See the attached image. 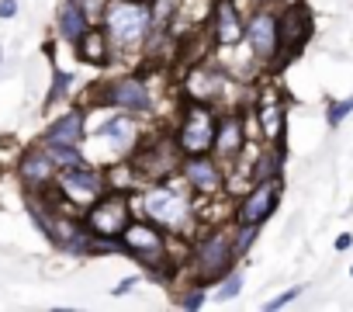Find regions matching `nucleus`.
<instances>
[{
	"mask_svg": "<svg viewBox=\"0 0 353 312\" xmlns=\"http://www.w3.org/2000/svg\"><path fill=\"white\" fill-rule=\"evenodd\" d=\"M246 21L236 8V0H215L212 4V39L219 49H236L243 42Z\"/></svg>",
	"mask_w": 353,
	"mask_h": 312,
	"instance_id": "obj_14",
	"label": "nucleus"
},
{
	"mask_svg": "<svg viewBox=\"0 0 353 312\" xmlns=\"http://www.w3.org/2000/svg\"><path fill=\"white\" fill-rule=\"evenodd\" d=\"M256 118H260L263 139H267V142H281V135H284V101H281L274 90H267V94L256 101Z\"/></svg>",
	"mask_w": 353,
	"mask_h": 312,
	"instance_id": "obj_17",
	"label": "nucleus"
},
{
	"mask_svg": "<svg viewBox=\"0 0 353 312\" xmlns=\"http://www.w3.org/2000/svg\"><path fill=\"white\" fill-rule=\"evenodd\" d=\"M243 42L250 46V52H253L260 63H274V59H277V14L267 11V8H260V11L246 21Z\"/></svg>",
	"mask_w": 353,
	"mask_h": 312,
	"instance_id": "obj_11",
	"label": "nucleus"
},
{
	"mask_svg": "<svg viewBox=\"0 0 353 312\" xmlns=\"http://www.w3.org/2000/svg\"><path fill=\"white\" fill-rule=\"evenodd\" d=\"M142 212H145L149 222H156V226H163V229H170V233L184 229V226L191 222V215H194L191 202H188L181 191L166 188V184H156V188L145 191V198H142Z\"/></svg>",
	"mask_w": 353,
	"mask_h": 312,
	"instance_id": "obj_6",
	"label": "nucleus"
},
{
	"mask_svg": "<svg viewBox=\"0 0 353 312\" xmlns=\"http://www.w3.org/2000/svg\"><path fill=\"white\" fill-rule=\"evenodd\" d=\"M215 125H219V115L208 108V101H191L184 108L181 125H176V146H181V153L184 156L208 153L215 142Z\"/></svg>",
	"mask_w": 353,
	"mask_h": 312,
	"instance_id": "obj_5",
	"label": "nucleus"
},
{
	"mask_svg": "<svg viewBox=\"0 0 353 312\" xmlns=\"http://www.w3.org/2000/svg\"><path fill=\"white\" fill-rule=\"evenodd\" d=\"M281 167H284V146H270L263 153H256V167H250V181H274L281 177Z\"/></svg>",
	"mask_w": 353,
	"mask_h": 312,
	"instance_id": "obj_21",
	"label": "nucleus"
},
{
	"mask_svg": "<svg viewBox=\"0 0 353 312\" xmlns=\"http://www.w3.org/2000/svg\"><path fill=\"white\" fill-rule=\"evenodd\" d=\"M42 149L49 153V160L56 164V170H66V167H77V164H83V153H80V146H63V142H42Z\"/></svg>",
	"mask_w": 353,
	"mask_h": 312,
	"instance_id": "obj_22",
	"label": "nucleus"
},
{
	"mask_svg": "<svg viewBox=\"0 0 353 312\" xmlns=\"http://www.w3.org/2000/svg\"><path fill=\"white\" fill-rule=\"evenodd\" d=\"M181 174H184V181H188V188L194 195H215L225 184V174H222L219 160L208 156V153L184 156V160H181Z\"/></svg>",
	"mask_w": 353,
	"mask_h": 312,
	"instance_id": "obj_12",
	"label": "nucleus"
},
{
	"mask_svg": "<svg viewBox=\"0 0 353 312\" xmlns=\"http://www.w3.org/2000/svg\"><path fill=\"white\" fill-rule=\"evenodd\" d=\"M239 288H243V271H236V267H229L222 277H219V298H236L239 295Z\"/></svg>",
	"mask_w": 353,
	"mask_h": 312,
	"instance_id": "obj_24",
	"label": "nucleus"
},
{
	"mask_svg": "<svg viewBox=\"0 0 353 312\" xmlns=\"http://www.w3.org/2000/svg\"><path fill=\"white\" fill-rule=\"evenodd\" d=\"M132 202H128V195L125 191H104L90 208H87V215H83V222H87V229L94 233V236H121V229L132 222V208H128Z\"/></svg>",
	"mask_w": 353,
	"mask_h": 312,
	"instance_id": "obj_7",
	"label": "nucleus"
},
{
	"mask_svg": "<svg viewBox=\"0 0 353 312\" xmlns=\"http://www.w3.org/2000/svg\"><path fill=\"white\" fill-rule=\"evenodd\" d=\"M101 139H111V146L114 149H132V142H135V121L128 118V115H111L108 121H101V128H94Z\"/></svg>",
	"mask_w": 353,
	"mask_h": 312,
	"instance_id": "obj_20",
	"label": "nucleus"
},
{
	"mask_svg": "<svg viewBox=\"0 0 353 312\" xmlns=\"http://www.w3.org/2000/svg\"><path fill=\"white\" fill-rule=\"evenodd\" d=\"M135 284H139V277H125V281L114 288V295H128V288H135Z\"/></svg>",
	"mask_w": 353,
	"mask_h": 312,
	"instance_id": "obj_31",
	"label": "nucleus"
},
{
	"mask_svg": "<svg viewBox=\"0 0 353 312\" xmlns=\"http://www.w3.org/2000/svg\"><path fill=\"white\" fill-rule=\"evenodd\" d=\"M73 4H77L94 25H101V14H104V4H108V0H73Z\"/></svg>",
	"mask_w": 353,
	"mask_h": 312,
	"instance_id": "obj_26",
	"label": "nucleus"
},
{
	"mask_svg": "<svg viewBox=\"0 0 353 312\" xmlns=\"http://www.w3.org/2000/svg\"><path fill=\"white\" fill-rule=\"evenodd\" d=\"M77 56L83 63H90V66H104L111 59V39H108L104 25H90L83 32V39L77 42Z\"/></svg>",
	"mask_w": 353,
	"mask_h": 312,
	"instance_id": "obj_18",
	"label": "nucleus"
},
{
	"mask_svg": "<svg viewBox=\"0 0 353 312\" xmlns=\"http://www.w3.org/2000/svg\"><path fill=\"white\" fill-rule=\"evenodd\" d=\"M121 246H125V253L142 260L156 277H163L170 271V236H163V229L156 222H128L121 229Z\"/></svg>",
	"mask_w": 353,
	"mask_h": 312,
	"instance_id": "obj_2",
	"label": "nucleus"
},
{
	"mask_svg": "<svg viewBox=\"0 0 353 312\" xmlns=\"http://www.w3.org/2000/svg\"><path fill=\"white\" fill-rule=\"evenodd\" d=\"M145 4H152V0H145Z\"/></svg>",
	"mask_w": 353,
	"mask_h": 312,
	"instance_id": "obj_34",
	"label": "nucleus"
},
{
	"mask_svg": "<svg viewBox=\"0 0 353 312\" xmlns=\"http://www.w3.org/2000/svg\"><path fill=\"white\" fill-rule=\"evenodd\" d=\"M277 202H281V177H274V181H256V184L243 195V202H239V208H236V222L263 226V222L270 219V212L277 208Z\"/></svg>",
	"mask_w": 353,
	"mask_h": 312,
	"instance_id": "obj_10",
	"label": "nucleus"
},
{
	"mask_svg": "<svg viewBox=\"0 0 353 312\" xmlns=\"http://www.w3.org/2000/svg\"><path fill=\"white\" fill-rule=\"evenodd\" d=\"M350 246H353V236H350V233H343V236L336 240V250H350Z\"/></svg>",
	"mask_w": 353,
	"mask_h": 312,
	"instance_id": "obj_32",
	"label": "nucleus"
},
{
	"mask_svg": "<svg viewBox=\"0 0 353 312\" xmlns=\"http://www.w3.org/2000/svg\"><path fill=\"white\" fill-rule=\"evenodd\" d=\"M212 149H215V160H222V164H236L239 156L246 153V121H243L239 111L219 118Z\"/></svg>",
	"mask_w": 353,
	"mask_h": 312,
	"instance_id": "obj_13",
	"label": "nucleus"
},
{
	"mask_svg": "<svg viewBox=\"0 0 353 312\" xmlns=\"http://www.w3.org/2000/svg\"><path fill=\"white\" fill-rule=\"evenodd\" d=\"M256 229H260V226L236 222V233H232V250H236V257H243V253L253 246V240H256Z\"/></svg>",
	"mask_w": 353,
	"mask_h": 312,
	"instance_id": "obj_23",
	"label": "nucleus"
},
{
	"mask_svg": "<svg viewBox=\"0 0 353 312\" xmlns=\"http://www.w3.org/2000/svg\"><path fill=\"white\" fill-rule=\"evenodd\" d=\"M70 84H73V77L63 73V70H56V80H52V90H49V101H63L66 90H70Z\"/></svg>",
	"mask_w": 353,
	"mask_h": 312,
	"instance_id": "obj_27",
	"label": "nucleus"
},
{
	"mask_svg": "<svg viewBox=\"0 0 353 312\" xmlns=\"http://www.w3.org/2000/svg\"><path fill=\"white\" fill-rule=\"evenodd\" d=\"M350 274H353V267H350Z\"/></svg>",
	"mask_w": 353,
	"mask_h": 312,
	"instance_id": "obj_35",
	"label": "nucleus"
},
{
	"mask_svg": "<svg viewBox=\"0 0 353 312\" xmlns=\"http://www.w3.org/2000/svg\"><path fill=\"white\" fill-rule=\"evenodd\" d=\"M301 291H305V288H288L284 295H277V298H270V302H267L263 309H267V312H277V309H284V305H291V302H294V298H298Z\"/></svg>",
	"mask_w": 353,
	"mask_h": 312,
	"instance_id": "obj_29",
	"label": "nucleus"
},
{
	"mask_svg": "<svg viewBox=\"0 0 353 312\" xmlns=\"http://www.w3.org/2000/svg\"><path fill=\"white\" fill-rule=\"evenodd\" d=\"M312 39V11L305 4H291L277 14V59L274 63H288L294 59L305 42Z\"/></svg>",
	"mask_w": 353,
	"mask_h": 312,
	"instance_id": "obj_8",
	"label": "nucleus"
},
{
	"mask_svg": "<svg viewBox=\"0 0 353 312\" xmlns=\"http://www.w3.org/2000/svg\"><path fill=\"white\" fill-rule=\"evenodd\" d=\"M181 305L184 309H201L205 305V284H191L188 295H181Z\"/></svg>",
	"mask_w": 353,
	"mask_h": 312,
	"instance_id": "obj_28",
	"label": "nucleus"
},
{
	"mask_svg": "<svg viewBox=\"0 0 353 312\" xmlns=\"http://www.w3.org/2000/svg\"><path fill=\"white\" fill-rule=\"evenodd\" d=\"M97 101H104V104H111V108H118V111H142V115L152 111V94H149L145 80L135 77V73L104 80Z\"/></svg>",
	"mask_w": 353,
	"mask_h": 312,
	"instance_id": "obj_9",
	"label": "nucleus"
},
{
	"mask_svg": "<svg viewBox=\"0 0 353 312\" xmlns=\"http://www.w3.org/2000/svg\"><path fill=\"white\" fill-rule=\"evenodd\" d=\"M18 174H21V181H25V188H28L32 195H35V191H49V188H56V177H59L56 164L49 160V153H46L42 146H35V149H28V153L21 156Z\"/></svg>",
	"mask_w": 353,
	"mask_h": 312,
	"instance_id": "obj_15",
	"label": "nucleus"
},
{
	"mask_svg": "<svg viewBox=\"0 0 353 312\" xmlns=\"http://www.w3.org/2000/svg\"><path fill=\"white\" fill-rule=\"evenodd\" d=\"M18 11V0H0V18H14Z\"/></svg>",
	"mask_w": 353,
	"mask_h": 312,
	"instance_id": "obj_30",
	"label": "nucleus"
},
{
	"mask_svg": "<svg viewBox=\"0 0 353 312\" xmlns=\"http://www.w3.org/2000/svg\"><path fill=\"white\" fill-rule=\"evenodd\" d=\"M83 135H87V111H66L63 118H56V121H52V125L46 128L42 142L80 146V142H83Z\"/></svg>",
	"mask_w": 353,
	"mask_h": 312,
	"instance_id": "obj_16",
	"label": "nucleus"
},
{
	"mask_svg": "<svg viewBox=\"0 0 353 312\" xmlns=\"http://www.w3.org/2000/svg\"><path fill=\"white\" fill-rule=\"evenodd\" d=\"M90 25H94V21L73 4V0H63V8H59V14H56V35H59L63 42H80Z\"/></svg>",
	"mask_w": 353,
	"mask_h": 312,
	"instance_id": "obj_19",
	"label": "nucleus"
},
{
	"mask_svg": "<svg viewBox=\"0 0 353 312\" xmlns=\"http://www.w3.org/2000/svg\"><path fill=\"white\" fill-rule=\"evenodd\" d=\"M353 111V97H343V101H332L329 104V111H325V121L336 128V125H343V118Z\"/></svg>",
	"mask_w": 353,
	"mask_h": 312,
	"instance_id": "obj_25",
	"label": "nucleus"
},
{
	"mask_svg": "<svg viewBox=\"0 0 353 312\" xmlns=\"http://www.w3.org/2000/svg\"><path fill=\"white\" fill-rule=\"evenodd\" d=\"M101 25H104L111 46L135 49L152 32V4H145V0H108Z\"/></svg>",
	"mask_w": 353,
	"mask_h": 312,
	"instance_id": "obj_1",
	"label": "nucleus"
},
{
	"mask_svg": "<svg viewBox=\"0 0 353 312\" xmlns=\"http://www.w3.org/2000/svg\"><path fill=\"white\" fill-rule=\"evenodd\" d=\"M236 260V250H232V233L225 229H215L208 236H201L191 250V274L198 277V284H208V281H219Z\"/></svg>",
	"mask_w": 353,
	"mask_h": 312,
	"instance_id": "obj_3",
	"label": "nucleus"
},
{
	"mask_svg": "<svg viewBox=\"0 0 353 312\" xmlns=\"http://www.w3.org/2000/svg\"><path fill=\"white\" fill-rule=\"evenodd\" d=\"M104 191H108V174L94 170L90 164L66 167V170H59V177H56V195H59L66 205H73V208H90Z\"/></svg>",
	"mask_w": 353,
	"mask_h": 312,
	"instance_id": "obj_4",
	"label": "nucleus"
},
{
	"mask_svg": "<svg viewBox=\"0 0 353 312\" xmlns=\"http://www.w3.org/2000/svg\"><path fill=\"white\" fill-rule=\"evenodd\" d=\"M256 4H260V8H267V4H274V0H256Z\"/></svg>",
	"mask_w": 353,
	"mask_h": 312,
	"instance_id": "obj_33",
	"label": "nucleus"
}]
</instances>
